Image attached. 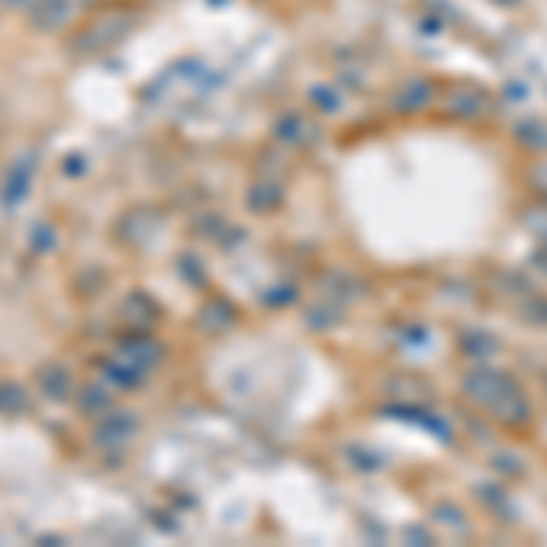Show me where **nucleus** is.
<instances>
[{"instance_id": "39448f33", "label": "nucleus", "mask_w": 547, "mask_h": 547, "mask_svg": "<svg viewBox=\"0 0 547 547\" xmlns=\"http://www.w3.org/2000/svg\"><path fill=\"white\" fill-rule=\"evenodd\" d=\"M135 434V416L132 413H121V409H110V413L99 416V427H95V442L103 445H117V442H128Z\"/></svg>"}, {"instance_id": "f257e3e1", "label": "nucleus", "mask_w": 547, "mask_h": 547, "mask_svg": "<svg viewBox=\"0 0 547 547\" xmlns=\"http://www.w3.org/2000/svg\"><path fill=\"white\" fill-rule=\"evenodd\" d=\"M128 33V22L124 19H110V15H103V19H92L84 30H77L70 37V52L73 55H92V52H103V48H110V44H117Z\"/></svg>"}, {"instance_id": "6e6552de", "label": "nucleus", "mask_w": 547, "mask_h": 547, "mask_svg": "<svg viewBox=\"0 0 547 547\" xmlns=\"http://www.w3.org/2000/svg\"><path fill=\"white\" fill-rule=\"evenodd\" d=\"M55 245H59L55 227L52 223H44V219H37L30 227V252L33 256H48V252H55Z\"/></svg>"}, {"instance_id": "423d86ee", "label": "nucleus", "mask_w": 547, "mask_h": 547, "mask_svg": "<svg viewBox=\"0 0 547 547\" xmlns=\"http://www.w3.org/2000/svg\"><path fill=\"white\" fill-rule=\"evenodd\" d=\"M33 413V394L19 380H0V416L4 420H19Z\"/></svg>"}, {"instance_id": "f8f14e48", "label": "nucleus", "mask_w": 547, "mask_h": 547, "mask_svg": "<svg viewBox=\"0 0 547 547\" xmlns=\"http://www.w3.org/2000/svg\"><path fill=\"white\" fill-rule=\"evenodd\" d=\"M33 0H0V8H8V11H22V8H30Z\"/></svg>"}, {"instance_id": "0eeeda50", "label": "nucleus", "mask_w": 547, "mask_h": 547, "mask_svg": "<svg viewBox=\"0 0 547 547\" xmlns=\"http://www.w3.org/2000/svg\"><path fill=\"white\" fill-rule=\"evenodd\" d=\"M73 402H77V413L103 416L114 409V394L106 391V387H99V383H88V387H81V391L73 394Z\"/></svg>"}, {"instance_id": "9b49d317", "label": "nucleus", "mask_w": 547, "mask_h": 547, "mask_svg": "<svg viewBox=\"0 0 547 547\" xmlns=\"http://www.w3.org/2000/svg\"><path fill=\"white\" fill-rule=\"evenodd\" d=\"M59 172L66 179H81L84 172H88V161H84V154H66L59 161Z\"/></svg>"}, {"instance_id": "9d476101", "label": "nucleus", "mask_w": 547, "mask_h": 547, "mask_svg": "<svg viewBox=\"0 0 547 547\" xmlns=\"http://www.w3.org/2000/svg\"><path fill=\"white\" fill-rule=\"evenodd\" d=\"M121 354H128V358H132V362L139 365V369H143V365L157 354V347H154L150 340H146V336H139V343L124 340V343H121Z\"/></svg>"}, {"instance_id": "20e7f679", "label": "nucleus", "mask_w": 547, "mask_h": 547, "mask_svg": "<svg viewBox=\"0 0 547 547\" xmlns=\"http://www.w3.org/2000/svg\"><path fill=\"white\" fill-rule=\"evenodd\" d=\"M33 383H37L41 398H48V402H55V405L70 402L73 394H77L73 372L66 369L62 362H41L37 369H33Z\"/></svg>"}, {"instance_id": "7ed1b4c3", "label": "nucleus", "mask_w": 547, "mask_h": 547, "mask_svg": "<svg viewBox=\"0 0 547 547\" xmlns=\"http://www.w3.org/2000/svg\"><path fill=\"white\" fill-rule=\"evenodd\" d=\"M77 19V0H33L26 8V22L37 33H59Z\"/></svg>"}, {"instance_id": "f03ea898", "label": "nucleus", "mask_w": 547, "mask_h": 547, "mask_svg": "<svg viewBox=\"0 0 547 547\" xmlns=\"http://www.w3.org/2000/svg\"><path fill=\"white\" fill-rule=\"evenodd\" d=\"M33 179H37V154L15 157L4 176H0V205L4 208H19L33 190Z\"/></svg>"}, {"instance_id": "1a4fd4ad", "label": "nucleus", "mask_w": 547, "mask_h": 547, "mask_svg": "<svg viewBox=\"0 0 547 547\" xmlns=\"http://www.w3.org/2000/svg\"><path fill=\"white\" fill-rule=\"evenodd\" d=\"M103 376L117 387H135V383L143 380V372L135 362H106L103 365Z\"/></svg>"}]
</instances>
